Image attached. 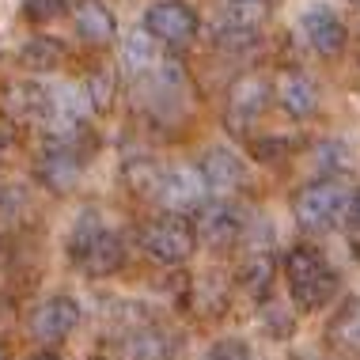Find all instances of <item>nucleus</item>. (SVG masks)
<instances>
[{
    "label": "nucleus",
    "mask_w": 360,
    "mask_h": 360,
    "mask_svg": "<svg viewBox=\"0 0 360 360\" xmlns=\"http://www.w3.org/2000/svg\"><path fill=\"white\" fill-rule=\"evenodd\" d=\"M141 247L160 266H182L198 250V231H193L190 220H182V212H171V217H163V220L144 228Z\"/></svg>",
    "instance_id": "7ed1b4c3"
},
{
    "label": "nucleus",
    "mask_w": 360,
    "mask_h": 360,
    "mask_svg": "<svg viewBox=\"0 0 360 360\" xmlns=\"http://www.w3.org/2000/svg\"><path fill=\"white\" fill-rule=\"evenodd\" d=\"M0 360H4V349H0Z\"/></svg>",
    "instance_id": "c756f323"
},
{
    "label": "nucleus",
    "mask_w": 360,
    "mask_h": 360,
    "mask_svg": "<svg viewBox=\"0 0 360 360\" xmlns=\"http://www.w3.org/2000/svg\"><path fill=\"white\" fill-rule=\"evenodd\" d=\"M103 231V220L95 217V212H84L80 220H76V228H72V236H69V255H80V250L91 243L95 236Z\"/></svg>",
    "instance_id": "5701e85b"
},
{
    "label": "nucleus",
    "mask_w": 360,
    "mask_h": 360,
    "mask_svg": "<svg viewBox=\"0 0 360 360\" xmlns=\"http://www.w3.org/2000/svg\"><path fill=\"white\" fill-rule=\"evenodd\" d=\"M31 360H61V356H57V353H34Z\"/></svg>",
    "instance_id": "cd10ccee"
},
{
    "label": "nucleus",
    "mask_w": 360,
    "mask_h": 360,
    "mask_svg": "<svg viewBox=\"0 0 360 360\" xmlns=\"http://www.w3.org/2000/svg\"><path fill=\"white\" fill-rule=\"evenodd\" d=\"M239 281H243V288H247L255 300L269 296V288H274V255H266V250H255V255H247Z\"/></svg>",
    "instance_id": "a211bd4d"
},
{
    "label": "nucleus",
    "mask_w": 360,
    "mask_h": 360,
    "mask_svg": "<svg viewBox=\"0 0 360 360\" xmlns=\"http://www.w3.org/2000/svg\"><path fill=\"white\" fill-rule=\"evenodd\" d=\"M122 179H125V186L137 193V198H152L155 201L160 182H163V167L155 160H129L125 171H122Z\"/></svg>",
    "instance_id": "6ab92c4d"
},
{
    "label": "nucleus",
    "mask_w": 360,
    "mask_h": 360,
    "mask_svg": "<svg viewBox=\"0 0 360 360\" xmlns=\"http://www.w3.org/2000/svg\"><path fill=\"white\" fill-rule=\"evenodd\" d=\"M61 61H65V46L57 42V38H50V34H38V38H31V42L19 50V65L31 69V72H50Z\"/></svg>",
    "instance_id": "dca6fc26"
},
{
    "label": "nucleus",
    "mask_w": 360,
    "mask_h": 360,
    "mask_svg": "<svg viewBox=\"0 0 360 360\" xmlns=\"http://www.w3.org/2000/svg\"><path fill=\"white\" fill-rule=\"evenodd\" d=\"M205 174L201 167H163V182H160V193L155 201L167 205L171 212H186L193 205H201L205 198Z\"/></svg>",
    "instance_id": "0eeeda50"
},
{
    "label": "nucleus",
    "mask_w": 360,
    "mask_h": 360,
    "mask_svg": "<svg viewBox=\"0 0 360 360\" xmlns=\"http://www.w3.org/2000/svg\"><path fill=\"white\" fill-rule=\"evenodd\" d=\"M345 224H353L360 231V190H353V198H349V209H345Z\"/></svg>",
    "instance_id": "bb28decb"
},
{
    "label": "nucleus",
    "mask_w": 360,
    "mask_h": 360,
    "mask_svg": "<svg viewBox=\"0 0 360 360\" xmlns=\"http://www.w3.org/2000/svg\"><path fill=\"white\" fill-rule=\"evenodd\" d=\"M152 61H155V46H152L148 31H137V34L125 38V65H129L133 72H144Z\"/></svg>",
    "instance_id": "4be33fe9"
},
{
    "label": "nucleus",
    "mask_w": 360,
    "mask_h": 360,
    "mask_svg": "<svg viewBox=\"0 0 360 360\" xmlns=\"http://www.w3.org/2000/svg\"><path fill=\"white\" fill-rule=\"evenodd\" d=\"M269 95H274V84H269L266 76H258V72L239 76V80L228 87V103H224V125H228V133L243 137V133L266 114Z\"/></svg>",
    "instance_id": "20e7f679"
},
{
    "label": "nucleus",
    "mask_w": 360,
    "mask_h": 360,
    "mask_svg": "<svg viewBox=\"0 0 360 360\" xmlns=\"http://www.w3.org/2000/svg\"><path fill=\"white\" fill-rule=\"evenodd\" d=\"M122 258H125V250H122V239L114 236V231H99L87 247L80 250V255H72V262L84 269V274H91V277H110L114 269L122 266Z\"/></svg>",
    "instance_id": "ddd939ff"
},
{
    "label": "nucleus",
    "mask_w": 360,
    "mask_h": 360,
    "mask_svg": "<svg viewBox=\"0 0 360 360\" xmlns=\"http://www.w3.org/2000/svg\"><path fill=\"white\" fill-rule=\"evenodd\" d=\"M209 360H250V349L243 345V342H217V349L209 353Z\"/></svg>",
    "instance_id": "a878e982"
},
{
    "label": "nucleus",
    "mask_w": 360,
    "mask_h": 360,
    "mask_svg": "<svg viewBox=\"0 0 360 360\" xmlns=\"http://www.w3.org/2000/svg\"><path fill=\"white\" fill-rule=\"evenodd\" d=\"M250 152H255V160H262V163H277V160H285V155L292 152V144L281 141V137H269V141H255Z\"/></svg>",
    "instance_id": "393cba45"
},
{
    "label": "nucleus",
    "mask_w": 360,
    "mask_h": 360,
    "mask_svg": "<svg viewBox=\"0 0 360 360\" xmlns=\"http://www.w3.org/2000/svg\"><path fill=\"white\" fill-rule=\"evenodd\" d=\"M80 171H84V160L72 148V141H50L42 160H38V179L53 193H69L80 182Z\"/></svg>",
    "instance_id": "423d86ee"
},
{
    "label": "nucleus",
    "mask_w": 360,
    "mask_h": 360,
    "mask_svg": "<svg viewBox=\"0 0 360 360\" xmlns=\"http://www.w3.org/2000/svg\"><path fill=\"white\" fill-rule=\"evenodd\" d=\"M198 12L186 4V0H163V4H152L144 12V31H148L155 42L167 46H186L198 34Z\"/></svg>",
    "instance_id": "39448f33"
},
{
    "label": "nucleus",
    "mask_w": 360,
    "mask_h": 360,
    "mask_svg": "<svg viewBox=\"0 0 360 360\" xmlns=\"http://www.w3.org/2000/svg\"><path fill=\"white\" fill-rule=\"evenodd\" d=\"M65 8H69V0H27L23 12L31 23H50V19H57Z\"/></svg>",
    "instance_id": "b1692460"
},
{
    "label": "nucleus",
    "mask_w": 360,
    "mask_h": 360,
    "mask_svg": "<svg viewBox=\"0 0 360 360\" xmlns=\"http://www.w3.org/2000/svg\"><path fill=\"white\" fill-rule=\"evenodd\" d=\"M0 106H4V114L19 125H34V122H46L50 118V91L46 87H38L31 80H15L4 87V99H0Z\"/></svg>",
    "instance_id": "9d476101"
},
{
    "label": "nucleus",
    "mask_w": 360,
    "mask_h": 360,
    "mask_svg": "<svg viewBox=\"0 0 360 360\" xmlns=\"http://www.w3.org/2000/svg\"><path fill=\"white\" fill-rule=\"evenodd\" d=\"M114 87H118V80H114L110 69H95L91 76H87V84H84L87 106H91V110H99V114H106L114 106Z\"/></svg>",
    "instance_id": "412c9836"
},
{
    "label": "nucleus",
    "mask_w": 360,
    "mask_h": 360,
    "mask_svg": "<svg viewBox=\"0 0 360 360\" xmlns=\"http://www.w3.org/2000/svg\"><path fill=\"white\" fill-rule=\"evenodd\" d=\"M274 99L281 103V110H285L288 118L304 122L319 110V87L307 72L285 69V72H277V80H274Z\"/></svg>",
    "instance_id": "1a4fd4ad"
},
{
    "label": "nucleus",
    "mask_w": 360,
    "mask_h": 360,
    "mask_svg": "<svg viewBox=\"0 0 360 360\" xmlns=\"http://www.w3.org/2000/svg\"><path fill=\"white\" fill-rule=\"evenodd\" d=\"M285 281L292 288L296 307L311 315V311H323L330 304V296L338 292V274L323 262V255L311 247H296L285 258Z\"/></svg>",
    "instance_id": "f257e3e1"
},
{
    "label": "nucleus",
    "mask_w": 360,
    "mask_h": 360,
    "mask_svg": "<svg viewBox=\"0 0 360 360\" xmlns=\"http://www.w3.org/2000/svg\"><path fill=\"white\" fill-rule=\"evenodd\" d=\"M76 323H80V304L69 296H53L34 311L31 330L38 342H61V338H69L76 330Z\"/></svg>",
    "instance_id": "f8f14e48"
},
{
    "label": "nucleus",
    "mask_w": 360,
    "mask_h": 360,
    "mask_svg": "<svg viewBox=\"0 0 360 360\" xmlns=\"http://www.w3.org/2000/svg\"><path fill=\"white\" fill-rule=\"evenodd\" d=\"M0 152H4V141H0Z\"/></svg>",
    "instance_id": "7c9ffc66"
},
{
    "label": "nucleus",
    "mask_w": 360,
    "mask_h": 360,
    "mask_svg": "<svg viewBox=\"0 0 360 360\" xmlns=\"http://www.w3.org/2000/svg\"><path fill=\"white\" fill-rule=\"evenodd\" d=\"M258 4H262V0H258Z\"/></svg>",
    "instance_id": "2f4dec72"
},
{
    "label": "nucleus",
    "mask_w": 360,
    "mask_h": 360,
    "mask_svg": "<svg viewBox=\"0 0 360 360\" xmlns=\"http://www.w3.org/2000/svg\"><path fill=\"white\" fill-rule=\"evenodd\" d=\"M76 31H80V38L91 46H110L114 34H118V23H114L110 8H103L99 0H84V4L76 8Z\"/></svg>",
    "instance_id": "2eb2a0df"
},
{
    "label": "nucleus",
    "mask_w": 360,
    "mask_h": 360,
    "mask_svg": "<svg viewBox=\"0 0 360 360\" xmlns=\"http://www.w3.org/2000/svg\"><path fill=\"white\" fill-rule=\"evenodd\" d=\"M330 342L345 353L360 356V300H349V304L338 311V319L330 323Z\"/></svg>",
    "instance_id": "f3484780"
},
{
    "label": "nucleus",
    "mask_w": 360,
    "mask_h": 360,
    "mask_svg": "<svg viewBox=\"0 0 360 360\" xmlns=\"http://www.w3.org/2000/svg\"><path fill=\"white\" fill-rule=\"evenodd\" d=\"M193 231H198V239L205 243V247L228 250L231 243L239 239V231H243V217L228 205V201H212V205L201 209V217H198V224H193Z\"/></svg>",
    "instance_id": "9b49d317"
},
{
    "label": "nucleus",
    "mask_w": 360,
    "mask_h": 360,
    "mask_svg": "<svg viewBox=\"0 0 360 360\" xmlns=\"http://www.w3.org/2000/svg\"><path fill=\"white\" fill-rule=\"evenodd\" d=\"M349 4H353V8H356V12H360V0H349Z\"/></svg>",
    "instance_id": "c85d7f7f"
},
{
    "label": "nucleus",
    "mask_w": 360,
    "mask_h": 360,
    "mask_svg": "<svg viewBox=\"0 0 360 360\" xmlns=\"http://www.w3.org/2000/svg\"><path fill=\"white\" fill-rule=\"evenodd\" d=\"M349 193L338 179H323L315 186H307L296 198V224L307 231H326L345 224V209H349Z\"/></svg>",
    "instance_id": "f03ea898"
},
{
    "label": "nucleus",
    "mask_w": 360,
    "mask_h": 360,
    "mask_svg": "<svg viewBox=\"0 0 360 360\" xmlns=\"http://www.w3.org/2000/svg\"><path fill=\"white\" fill-rule=\"evenodd\" d=\"M201 174H205V186L217 193H231L243 182V163L236 152L228 148H209L201 155Z\"/></svg>",
    "instance_id": "4468645a"
},
{
    "label": "nucleus",
    "mask_w": 360,
    "mask_h": 360,
    "mask_svg": "<svg viewBox=\"0 0 360 360\" xmlns=\"http://www.w3.org/2000/svg\"><path fill=\"white\" fill-rule=\"evenodd\" d=\"M122 353L129 360H163L167 356V342H163L160 330L141 326V330H133V334L122 338Z\"/></svg>",
    "instance_id": "aec40b11"
},
{
    "label": "nucleus",
    "mask_w": 360,
    "mask_h": 360,
    "mask_svg": "<svg viewBox=\"0 0 360 360\" xmlns=\"http://www.w3.org/2000/svg\"><path fill=\"white\" fill-rule=\"evenodd\" d=\"M300 27H304V38H307V46L315 50L319 57H342L345 50V23L338 19L334 12H330L326 4H315V8H307L304 19H300Z\"/></svg>",
    "instance_id": "6e6552de"
}]
</instances>
